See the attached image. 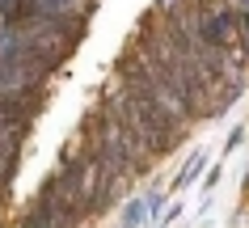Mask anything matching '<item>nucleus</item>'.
Segmentation results:
<instances>
[{
	"mask_svg": "<svg viewBox=\"0 0 249 228\" xmlns=\"http://www.w3.org/2000/svg\"><path fill=\"white\" fill-rule=\"evenodd\" d=\"M144 220H148V203H144V199H127V203H123L118 228H140Z\"/></svg>",
	"mask_w": 249,
	"mask_h": 228,
	"instance_id": "423d86ee",
	"label": "nucleus"
},
{
	"mask_svg": "<svg viewBox=\"0 0 249 228\" xmlns=\"http://www.w3.org/2000/svg\"><path fill=\"white\" fill-rule=\"evenodd\" d=\"M236 47L249 64V9H236Z\"/></svg>",
	"mask_w": 249,
	"mask_h": 228,
	"instance_id": "6e6552de",
	"label": "nucleus"
},
{
	"mask_svg": "<svg viewBox=\"0 0 249 228\" xmlns=\"http://www.w3.org/2000/svg\"><path fill=\"white\" fill-rule=\"evenodd\" d=\"M118 85H123V93L131 97V110L135 119H140V127H144L148 144H152V152L157 157H169V152H178V148L186 144V131H190V119H186L182 110L169 102V93L160 89V81L152 76V68H148V59L135 47H127V51L118 55Z\"/></svg>",
	"mask_w": 249,
	"mask_h": 228,
	"instance_id": "f257e3e1",
	"label": "nucleus"
},
{
	"mask_svg": "<svg viewBox=\"0 0 249 228\" xmlns=\"http://www.w3.org/2000/svg\"><path fill=\"white\" fill-rule=\"evenodd\" d=\"M220 169H224V161L215 165V169H207V177H203V190H207V194L215 190V182H220Z\"/></svg>",
	"mask_w": 249,
	"mask_h": 228,
	"instance_id": "9d476101",
	"label": "nucleus"
},
{
	"mask_svg": "<svg viewBox=\"0 0 249 228\" xmlns=\"http://www.w3.org/2000/svg\"><path fill=\"white\" fill-rule=\"evenodd\" d=\"M47 110V89L42 93H0V131H26Z\"/></svg>",
	"mask_w": 249,
	"mask_h": 228,
	"instance_id": "7ed1b4c3",
	"label": "nucleus"
},
{
	"mask_svg": "<svg viewBox=\"0 0 249 228\" xmlns=\"http://www.w3.org/2000/svg\"><path fill=\"white\" fill-rule=\"evenodd\" d=\"M21 148H26V131H0V203L9 199L17 177V165H21Z\"/></svg>",
	"mask_w": 249,
	"mask_h": 228,
	"instance_id": "20e7f679",
	"label": "nucleus"
},
{
	"mask_svg": "<svg viewBox=\"0 0 249 228\" xmlns=\"http://www.w3.org/2000/svg\"><path fill=\"white\" fill-rule=\"evenodd\" d=\"M203 169H207V152H203V148H195V152H190V161H186L182 169H178V177H173V190H186L190 182H198V177H203Z\"/></svg>",
	"mask_w": 249,
	"mask_h": 228,
	"instance_id": "39448f33",
	"label": "nucleus"
},
{
	"mask_svg": "<svg viewBox=\"0 0 249 228\" xmlns=\"http://www.w3.org/2000/svg\"><path fill=\"white\" fill-rule=\"evenodd\" d=\"M160 228H165V224H160Z\"/></svg>",
	"mask_w": 249,
	"mask_h": 228,
	"instance_id": "9b49d317",
	"label": "nucleus"
},
{
	"mask_svg": "<svg viewBox=\"0 0 249 228\" xmlns=\"http://www.w3.org/2000/svg\"><path fill=\"white\" fill-rule=\"evenodd\" d=\"M144 203H148V220H152V224H157L160 215L169 211V199H165V190H160V186H152V190H148V194H144Z\"/></svg>",
	"mask_w": 249,
	"mask_h": 228,
	"instance_id": "0eeeda50",
	"label": "nucleus"
},
{
	"mask_svg": "<svg viewBox=\"0 0 249 228\" xmlns=\"http://www.w3.org/2000/svg\"><path fill=\"white\" fill-rule=\"evenodd\" d=\"M245 135H249V127H232V131H228V140H224V157H228V152H236V148L245 144Z\"/></svg>",
	"mask_w": 249,
	"mask_h": 228,
	"instance_id": "1a4fd4ad",
	"label": "nucleus"
},
{
	"mask_svg": "<svg viewBox=\"0 0 249 228\" xmlns=\"http://www.w3.org/2000/svg\"><path fill=\"white\" fill-rule=\"evenodd\" d=\"M51 76L55 72L47 64L13 51V47H0V93H42Z\"/></svg>",
	"mask_w": 249,
	"mask_h": 228,
	"instance_id": "f03ea898",
	"label": "nucleus"
}]
</instances>
